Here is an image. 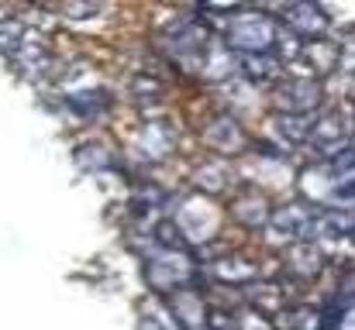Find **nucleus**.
Masks as SVG:
<instances>
[{
  "label": "nucleus",
  "mask_w": 355,
  "mask_h": 330,
  "mask_svg": "<svg viewBox=\"0 0 355 330\" xmlns=\"http://www.w3.org/2000/svg\"><path fill=\"white\" fill-rule=\"evenodd\" d=\"M286 17H290L293 31H300V35H318V31H324V17H321L318 7H311V3H297V7H290Z\"/></svg>",
  "instance_id": "1"
}]
</instances>
